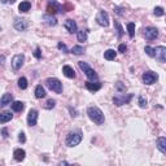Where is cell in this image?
Listing matches in <instances>:
<instances>
[{
	"instance_id": "6da1fadb",
	"label": "cell",
	"mask_w": 166,
	"mask_h": 166,
	"mask_svg": "<svg viewBox=\"0 0 166 166\" xmlns=\"http://www.w3.org/2000/svg\"><path fill=\"white\" fill-rule=\"evenodd\" d=\"M87 116H88V118L96 125H102L105 121L104 113L101 112L99 106H95V105H91L87 108Z\"/></svg>"
},
{
	"instance_id": "7a4b0ae2",
	"label": "cell",
	"mask_w": 166,
	"mask_h": 166,
	"mask_svg": "<svg viewBox=\"0 0 166 166\" xmlns=\"http://www.w3.org/2000/svg\"><path fill=\"white\" fill-rule=\"evenodd\" d=\"M83 139V135H82V131L81 130H75V131H70L69 134H67L66 139H65V144L67 147H77L78 144L82 141Z\"/></svg>"
},
{
	"instance_id": "3957f363",
	"label": "cell",
	"mask_w": 166,
	"mask_h": 166,
	"mask_svg": "<svg viewBox=\"0 0 166 166\" xmlns=\"http://www.w3.org/2000/svg\"><path fill=\"white\" fill-rule=\"evenodd\" d=\"M78 66L81 67V70L85 73V75L88 78L90 81H99V75H97V73L92 69V67L87 64V62L79 61V62H78Z\"/></svg>"
},
{
	"instance_id": "277c9868",
	"label": "cell",
	"mask_w": 166,
	"mask_h": 166,
	"mask_svg": "<svg viewBox=\"0 0 166 166\" xmlns=\"http://www.w3.org/2000/svg\"><path fill=\"white\" fill-rule=\"evenodd\" d=\"M46 86L51 91L56 92V94H62V83L60 79H57V78H47Z\"/></svg>"
},
{
	"instance_id": "5b68a950",
	"label": "cell",
	"mask_w": 166,
	"mask_h": 166,
	"mask_svg": "<svg viewBox=\"0 0 166 166\" xmlns=\"http://www.w3.org/2000/svg\"><path fill=\"white\" fill-rule=\"evenodd\" d=\"M47 12L50 14L64 13V5H61L57 0H50L47 4Z\"/></svg>"
},
{
	"instance_id": "8992f818",
	"label": "cell",
	"mask_w": 166,
	"mask_h": 166,
	"mask_svg": "<svg viewBox=\"0 0 166 166\" xmlns=\"http://www.w3.org/2000/svg\"><path fill=\"white\" fill-rule=\"evenodd\" d=\"M133 94H127V95H125V94H119V95H117L113 97V104L117 105V106H122V105H125V104H130V101L131 99H133Z\"/></svg>"
},
{
	"instance_id": "52a82bcc",
	"label": "cell",
	"mask_w": 166,
	"mask_h": 166,
	"mask_svg": "<svg viewBox=\"0 0 166 166\" xmlns=\"http://www.w3.org/2000/svg\"><path fill=\"white\" fill-rule=\"evenodd\" d=\"M109 14L105 11H99V13L96 14V22L97 25H100L102 27H108L109 26Z\"/></svg>"
},
{
	"instance_id": "ba28073f",
	"label": "cell",
	"mask_w": 166,
	"mask_h": 166,
	"mask_svg": "<svg viewBox=\"0 0 166 166\" xmlns=\"http://www.w3.org/2000/svg\"><path fill=\"white\" fill-rule=\"evenodd\" d=\"M141 79H143L144 85L150 86V85H153V83L157 82L158 74H157V73H154V71H145L143 74V77H141Z\"/></svg>"
},
{
	"instance_id": "9c48e42d",
	"label": "cell",
	"mask_w": 166,
	"mask_h": 166,
	"mask_svg": "<svg viewBox=\"0 0 166 166\" xmlns=\"http://www.w3.org/2000/svg\"><path fill=\"white\" fill-rule=\"evenodd\" d=\"M143 36L147 39V40H154V39L158 38V30L156 27L148 26L143 29Z\"/></svg>"
},
{
	"instance_id": "30bf717a",
	"label": "cell",
	"mask_w": 166,
	"mask_h": 166,
	"mask_svg": "<svg viewBox=\"0 0 166 166\" xmlns=\"http://www.w3.org/2000/svg\"><path fill=\"white\" fill-rule=\"evenodd\" d=\"M23 62H25V56L18 53V55H14L13 58H12V69L14 71L19 70L21 67L23 66Z\"/></svg>"
},
{
	"instance_id": "8fae6325",
	"label": "cell",
	"mask_w": 166,
	"mask_h": 166,
	"mask_svg": "<svg viewBox=\"0 0 166 166\" xmlns=\"http://www.w3.org/2000/svg\"><path fill=\"white\" fill-rule=\"evenodd\" d=\"M13 27L16 29L17 31H25L27 30L29 27V23L25 18H21V17H16L13 21Z\"/></svg>"
},
{
	"instance_id": "7c38bea8",
	"label": "cell",
	"mask_w": 166,
	"mask_h": 166,
	"mask_svg": "<svg viewBox=\"0 0 166 166\" xmlns=\"http://www.w3.org/2000/svg\"><path fill=\"white\" fill-rule=\"evenodd\" d=\"M38 117H39V113L36 109H30L29 110V114H27V126H35L38 123Z\"/></svg>"
},
{
	"instance_id": "4fadbf2b",
	"label": "cell",
	"mask_w": 166,
	"mask_h": 166,
	"mask_svg": "<svg viewBox=\"0 0 166 166\" xmlns=\"http://www.w3.org/2000/svg\"><path fill=\"white\" fill-rule=\"evenodd\" d=\"M154 57L157 58L160 62H165L166 61V47L164 46H158L154 48Z\"/></svg>"
},
{
	"instance_id": "5bb4252c",
	"label": "cell",
	"mask_w": 166,
	"mask_h": 166,
	"mask_svg": "<svg viewBox=\"0 0 166 166\" xmlns=\"http://www.w3.org/2000/svg\"><path fill=\"white\" fill-rule=\"evenodd\" d=\"M85 86H86V88L90 92H96V91H99L102 87V85L99 81H87L85 83Z\"/></svg>"
},
{
	"instance_id": "9a60e30c",
	"label": "cell",
	"mask_w": 166,
	"mask_h": 166,
	"mask_svg": "<svg viewBox=\"0 0 166 166\" xmlns=\"http://www.w3.org/2000/svg\"><path fill=\"white\" fill-rule=\"evenodd\" d=\"M64 26H65V29H66V30L69 31L70 34H74V33L78 31V25H77V22L74 21V19H71V18L66 19L65 23H64Z\"/></svg>"
},
{
	"instance_id": "2e32d148",
	"label": "cell",
	"mask_w": 166,
	"mask_h": 166,
	"mask_svg": "<svg viewBox=\"0 0 166 166\" xmlns=\"http://www.w3.org/2000/svg\"><path fill=\"white\" fill-rule=\"evenodd\" d=\"M13 101V95L7 92V94H4L2 97H0V108H4V106L9 105L11 102Z\"/></svg>"
},
{
	"instance_id": "e0dca14e",
	"label": "cell",
	"mask_w": 166,
	"mask_h": 166,
	"mask_svg": "<svg viewBox=\"0 0 166 166\" xmlns=\"http://www.w3.org/2000/svg\"><path fill=\"white\" fill-rule=\"evenodd\" d=\"M43 21H44V23L48 26H56L57 25V18L55 17V14H50V13L44 14V16H43Z\"/></svg>"
},
{
	"instance_id": "ac0fdd59",
	"label": "cell",
	"mask_w": 166,
	"mask_h": 166,
	"mask_svg": "<svg viewBox=\"0 0 166 166\" xmlns=\"http://www.w3.org/2000/svg\"><path fill=\"white\" fill-rule=\"evenodd\" d=\"M156 145H157V149L162 154L166 153V138H165V136H160V138H157Z\"/></svg>"
},
{
	"instance_id": "d6986e66",
	"label": "cell",
	"mask_w": 166,
	"mask_h": 166,
	"mask_svg": "<svg viewBox=\"0 0 166 166\" xmlns=\"http://www.w3.org/2000/svg\"><path fill=\"white\" fill-rule=\"evenodd\" d=\"M62 73H64V75L66 78H69V79H74V78H75V71H74V69H73L70 65H64V66H62Z\"/></svg>"
},
{
	"instance_id": "ffe728a7",
	"label": "cell",
	"mask_w": 166,
	"mask_h": 166,
	"mask_svg": "<svg viewBox=\"0 0 166 166\" xmlns=\"http://www.w3.org/2000/svg\"><path fill=\"white\" fill-rule=\"evenodd\" d=\"M26 157V152L23 149L21 148H17V149H14V152H13V158L18 161V162H21V161H23Z\"/></svg>"
},
{
	"instance_id": "44dd1931",
	"label": "cell",
	"mask_w": 166,
	"mask_h": 166,
	"mask_svg": "<svg viewBox=\"0 0 166 166\" xmlns=\"http://www.w3.org/2000/svg\"><path fill=\"white\" fill-rule=\"evenodd\" d=\"M34 94H35V97L36 99H43V97H46V90L44 87H43L42 85H38L35 87V91H34Z\"/></svg>"
},
{
	"instance_id": "7402d4cb",
	"label": "cell",
	"mask_w": 166,
	"mask_h": 166,
	"mask_svg": "<svg viewBox=\"0 0 166 166\" xmlns=\"http://www.w3.org/2000/svg\"><path fill=\"white\" fill-rule=\"evenodd\" d=\"M31 9V3L29 2V0H25V2H21L18 5V11L22 12V13H26Z\"/></svg>"
},
{
	"instance_id": "603a6c76",
	"label": "cell",
	"mask_w": 166,
	"mask_h": 166,
	"mask_svg": "<svg viewBox=\"0 0 166 166\" xmlns=\"http://www.w3.org/2000/svg\"><path fill=\"white\" fill-rule=\"evenodd\" d=\"M11 108L13 112H22L25 108V104L22 101H12L11 102Z\"/></svg>"
},
{
	"instance_id": "cb8c5ba5",
	"label": "cell",
	"mask_w": 166,
	"mask_h": 166,
	"mask_svg": "<svg viewBox=\"0 0 166 166\" xmlns=\"http://www.w3.org/2000/svg\"><path fill=\"white\" fill-rule=\"evenodd\" d=\"M116 57H117V51H114V50H106L104 52V58H105V60L114 61Z\"/></svg>"
},
{
	"instance_id": "d4e9b609",
	"label": "cell",
	"mask_w": 166,
	"mask_h": 166,
	"mask_svg": "<svg viewBox=\"0 0 166 166\" xmlns=\"http://www.w3.org/2000/svg\"><path fill=\"white\" fill-rule=\"evenodd\" d=\"M13 118V114L11 112H4V113H0V123H7Z\"/></svg>"
},
{
	"instance_id": "484cf974",
	"label": "cell",
	"mask_w": 166,
	"mask_h": 166,
	"mask_svg": "<svg viewBox=\"0 0 166 166\" xmlns=\"http://www.w3.org/2000/svg\"><path fill=\"white\" fill-rule=\"evenodd\" d=\"M77 40L79 43L87 42V31L86 30H78L77 31Z\"/></svg>"
},
{
	"instance_id": "4316f807",
	"label": "cell",
	"mask_w": 166,
	"mask_h": 166,
	"mask_svg": "<svg viewBox=\"0 0 166 166\" xmlns=\"http://www.w3.org/2000/svg\"><path fill=\"white\" fill-rule=\"evenodd\" d=\"M114 88H116V91L118 92V94H125L126 90H127V88H126V86H125V83H122L121 81H118V82L116 83Z\"/></svg>"
},
{
	"instance_id": "83f0119b",
	"label": "cell",
	"mask_w": 166,
	"mask_h": 166,
	"mask_svg": "<svg viewBox=\"0 0 166 166\" xmlns=\"http://www.w3.org/2000/svg\"><path fill=\"white\" fill-rule=\"evenodd\" d=\"M114 27H116V30H117V38L121 39L122 35H123V27H122V25H121L118 21H114Z\"/></svg>"
},
{
	"instance_id": "f1b7e54d",
	"label": "cell",
	"mask_w": 166,
	"mask_h": 166,
	"mask_svg": "<svg viewBox=\"0 0 166 166\" xmlns=\"http://www.w3.org/2000/svg\"><path fill=\"white\" fill-rule=\"evenodd\" d=\"M127 33H129V36L131 39L135 36V23L134 22H129L127 23Z\"/></svg>"
},
{
	"instance_id": "f546056e",
	"label": "cell",
	"mask_w": 166,
	"mask_h": 166,
	"mask_svg": "<svg viewBox=\"0 0 166 166\" xmlns=\"http://www.w3.org/2000/svg\"><path fill=\"white\" fill-rule=\"evenodd\" d=\"M70 52L74 53L77 56H79V55H83V53H85V50H83V47H81V46H74L70 50Z\"/></svg>"
},
{
	"instance_id": "4dcf8cb0",
	"label": "cell",
	"mask_w": 166,
	"mask_h": 166,
	"mask_svg": "<svg viewBox=\"0 0 166 166\" xmlns=\"http://www.w3.org/2000/svg\"><path fill=\"white\" fill-rule=\"evenodd\" d=\"M138 104H139V106L140 108H143V109H145L147 108V105H148V101H147V99H145L144 96H139L138 97Z\"/></svg>"
},
{
	"instance_id": "1f68e13d",
	"label": "cell",
	"mask_w": 166,
	"mask_h": 166,
	"mask_svg": "<svg viewBox=\"0 0 166 166\" xmlns=\"http://www.w3.org/2000/svg\"><path fill=\"white\" fill-rule=\"evenodd\" d=\"M18 87L21 90H26L27 88V79H26L25 77H21L18 79Z\"/></svg>"
},
{
	"instance_id": "d6a6232c",
	"label": "cell",
	"mask_w": 166,
	"mask_h": 166,
	"mask_svg": "<svg viewBox=\"0 0 166 166\" xmlns=\"http://www.w3.org/2000/svg\"><path fill=\"white\" fill-rule=\"evenodd\" d=\"M153 14L156 17H162L164 14H165V11H164V8L162 7H156L153 9Z\"/></svg>"
},
{
	"instance_id": "836d02e7",
	"label": "cell",
	"mask_w": 166,
	"mask_h": 166,
	"mask_svg": "<svg viewBox=\"0 0 166 166\" xmlns=\"http://www.w3.org/2000/svg\"><path fill=\"white\" fill-rule=\"evenodd\" d=\"M56 106V100H53V99H50V100H47V102H46V105H44V108L46 109H53Z\"/></svg>"
},
{
	"instance_id": "e575fe53",
	"label": "cell",
	"mask_w": 166,
	"mask_h": 166,
	"mask_svg": "<svg viewBox=\"0 0 166 166\" xmlns=\"http://www.w3.org/2000/svg\"><path fill=\"white\" fill-rule=\"evenodd\" d=\"M144 52L147 53L149 57H154V48L150 47V46H145L144 47Z\"/></svg>"
},
{
	"instance_id": "d590c367",
	"label": "cell",
	"mask_w": 166,
	"mask_h": 166,
	"mask_svg": "<svg viewBox=\"0 0 166 166\" xmlns=\"http://www.w3.org/2000/svg\"><path fill=\"white\" fill-rule=\"evenodd\" d=\"M33 55H34V57H35L36 60H42V50L39 47L35 48V51H34Z\"/></svg>"
},
{
	"instance_id": "8d00e7d4",
	"label": "cell",
	"mask_w": 166,
	"mask_h": 166,
	"mask_svg": "<svg viewBox=\"0 0 166 166\" xmlns=\"http://www.w3.org/2000/svg\"><path fill=\"white\" fill-rule=\"evenodd\" d=\"M114 13L118 16H125V8L122 7H114Z\"/></svg>"
},
{
	"instance_id": "74e56055",
	"label": "cell",
	"mask_w": 166,
	"mask_h": 166,
	"mask_svg": "<svg viewBox=\"0 0 166 166\" xmlns=\"http://www.w3.org/2000/svg\"><path fill=\"white\" fill-rule=\"evenodd\" d=\"M57 48H58V50H61L62 52H64V53H70L69 52V50H67V48H66V46L64 44V43H58V44H57Z\"/></svg>"
},
{
	"instance_id": "f35d334b",
	"label": "cell",
	"mask_w": 166,
	"mask_h": 166,
	"mask_svg": "<svg viewBox=\"0 0 166 166\" xmlns=\"http://www.w3.org/2000/svg\"><path fill=\"white\" fill-rule=\"evenodd\" d=\"M18 141L19 143H25L26 141V136H25V133H23V131H21V133L18 134Z\"/></svg>"
},
{
	"instance_id": "ab89813d",
	"label": "cell",
	"mask_w": 166,
	"mask_h": 166,
	"mask_svg": "<svg viewBox=\"0 0 166 166\" xmlns=\"http://www.w3.org/2000/svg\"><path fill=\"white\" fill-rule=\"evenodd\" d=\"M126 51H127V46L123 44V43H122V44H119V47H118V52H121V53H125Z\"/></svg>"
},
{
	"instance_id": "60d3db41",
	"label": "cell",
	"mask_w": 166,
	"mask_h": 166,
	"mask_svg": "<svg viewBox=\"0 0 166 166\" xmlns=\"http://www.w3.org/2000/svg\"><path fill=\"white\" fill-rule=\"evenodd\" d=\"M69 112H70V116L73 117V118H75V117L78 116V112L74 109V108H71V106H70V108H69Z\"/></svg>"
},
{
	"instance_id": "b9f144b4",
	"label": "cell",
	"mask_w": 166,
	"mask_h": 166,
	"mask_svg": "<svg viewBox=\"0 0 166 166\" xmlns=\"http://www.w3.org/2000/svg\"><path fill=\"white\" fill-rule=\"evenodd\" d=\"M2 136H3L4 139L8 138V129H7V127H3V129H2Z\"/></svg>"
},
{
	"instance_id": "7bdbcfd3",
	"label": "cell",
	"mask_w": 166,
	"mask_h": 166,
	"mask_svg": "<svg viewBox=\"0 0 166 166\" xmlns=\"http://www.w3.org/2000/svg\"><path fill=\"white\" fill-rule=\"evenodd\" d=\"M3 4H14L16 3V0H0Z\"/></svg>"
},
{
	"instance_id": "ee69618b",
	"label": "cell",
	"mask_w": 166,
	"mask_h": 166,
	"mask_svg": "<svg viewBox=\"0 0 166 166\" xmlns=\"http://www.w3.org/2000/svg\"><path fill=\"white\" fill-rule=\"evenodd\" d=\"M4 62H5V56L0 55V65H4Z\"/></svg>"
},
{
	"instance_id": "f6af8a7d",
	"label": "cell",
	"mask_w": 166,
	"mask_h": 166,
	"mask_svg": "<svg viewBox=\"0 0 166 166\" xmlns=\"http://www.w3.org/2000/svg\"><path fill=\"white\" fill-rule=\"evenodd\" d=\"M58 165H69V162H66V161H61Z\"/></svg>"
}]
</instances>
